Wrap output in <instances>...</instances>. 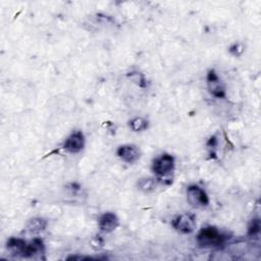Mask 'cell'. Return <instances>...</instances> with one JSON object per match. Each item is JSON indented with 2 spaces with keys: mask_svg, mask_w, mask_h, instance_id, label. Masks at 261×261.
<instances>
[{
  "mask_svg": "<svg viewBox=\"0 0 261 261\" xmlns=\"http://www.w3.org/2000/svg\"><path fill=\"white\" fill-rule=\"evenodd\" d=\"M207 85L209 92L217 98H223L225 96V89L214 70H210L207 75Z\"/></svg>",
  "mask_w": 261,
  "mask_h": 261,
  "instance_id": "5",
  "label": "cell"
},
{
  "mask_svg": "<svg viewBox=\"0 0 261 261\" xmlns=\"http://www.w3.org/2000/svg\"><path fill=\"white\" fill-rule=\"evenodd\" d=\"M47 221L43 218H32L27 225V228L30 232L33 233H38L43 231L46 228Z\"/></svg>",
  "mask_w": 261,
  "mask_h": 261,
  "instance_id": "10",
  "label": "cell"
},
{
  "mask_svg": "<svg viewBox=\"0 0 261 261\" xmlns=\"http://www.w3.org/2000/svg\"><path fill=\"white\" fill-rule=\"evenodd\" d=\"M174 168V159L169 154H162L155 158L152 164V170L159 176L169 174Z\"/></svg>",
  "mask_w": 261,
  "mask_h": 261,
  "instance_id": "3",
  "label": "cell"
},
{
  "mask_svg": "<svg viewBox=\"0 0 261 261\" xmlns=\"http://www.w3.org/2000/svg\"><path fill=\"white\" fill-rule=\"evenodd\" d=\"M129 127L134 132H141L148 127V121L142 117H136L129 121Z\"/></svg>",
  "mask_w": 261,
  "mask_h": 261,
  "instance_id": "12",
  "label": "cell"
},
{
  "mask_svg": "<svg viewBox=\"0 0 261 261\" xmlns=\"http://www.w3.org/2000/svg\"><path fill=\"white\" fill-rule=\"evenodd\" d=\"M138 187L141 191L145 192V193H149V192H152L155 190L156 188V182H155V179L154 178H151V177H144V178H141L138 182Z\"/></svg>",
  "mask_w": 261,
  "mask_h": 261,
  "instance_id": "11",
  "label": "cell"
},
{
  "mask_svg": "<svg viewBox=\"0 0 261 261\" xmlns=\"http://www.w3.org/2000/svg\"><path fill=\"white\" fill-rule=\"evenodd\" d=\"M260 231V222L258 219H254L249 226V234L250 236H257Z\"/></svg>",
  "mask_w": 261,
  "mask_h": 261,
  "instance_id": "13",
  "label": "cell"
},
{
  "mask_svg": "<svg viewBox=\"0 0 261 261\" xmlns=\"http://www.w3.org/2000/svg\"><path fill=\"white\" fill-rule=\"evenodd\" d=\"M85 145L84 135L81 132L72 133L64 142L63 148L65 151L69 153H77L80 152Z\"/></svg>",
  "mask_w": 261,
  "mask_h": 261,
  "instance_id": "6",
  "label": "cell"
},
{
  "mask_svg": "<svg viewBox=\"0 0 261 261\" xmlns=\"http://www.w3.org/2000/svg\"><path fill=\"white\" fill-rule=\"evenodd\" d=\"M118 226V218L115 214L107 212L99 219V228L104 232H111Z\"/></svg>",
  "mask_w": 261,
  "mask_h": 261,
  "instance_id": "8",
  "label": "cell"
},
{
  "mask_svg": "<svg viewBox=\"0 0 261 261\" xmlns=\"http://www.w3.org/2000/svg\"><path fill=\"white\" fill-rule=\"evenodd\" d=\"M28 245L25 241L20 240V239H10L7 242V248L8 250L14 254V255H19L27 257V251H28Z\"/></svg>",
  "mask_w": 261,
  "mask_h": 261,
  "instance_id": "9",
  "label": "cell"
},
{
  "mask_svg": "<svg viewBox=\"0 0 261 261\" xmlns=\"http://www.w3.org/2000/svg\"><path fill=\"white\" fill-rule=\"evenodd\" d=\"M198 244L201 247H218L224 242L223 234L215 227H203L198 234Z\"/></svg>",
  "mask_w": 261,
  "mask_h": 261,
  "instance_id": "1",
  "label": "cell"
},
{
  "mask_svg": "<svg viewBox=\"0 0 261 261\" xmlns=\"http://www.w3.org/2000/svg\"><path fill=\"white\" fill-rule=\"evenodd\" d=\"M117 156L126 163H134L140 158V151L134 145H123L117 149Z\"/></svg>",
  "mask_w": 261,
  "mask_h": 261,
  "instance_id": "7",
  "label": "cell"
},
{
  "mask_svg": "<svg viewBox=\"0 0 261 261\" xmlns=\"http://www.w3.org/2000/svg\"><path fill=\"white\" fill-rule=\"evenodd\" d=\"M187 200L195 208H203L209 204V198L206 192L198 186H190L187 189Z\"/></svg>",
  "mask_w": 261,
  "mask_h": 261,
  "instance_id": "2",
  "label": "cell"
},
{
  "mask_svg": "<svg viewBox=\"0 0 261 261\" xmlns=\"http://www.w3.org/2000/svg\"><path fill=\"white\" fill-rule=\"evenodd\" d=\"M172 226L181 233H191L195 229L196 221L194 216L190 214H181L172 221Z\"/></svg>",
  "mask_w": 261,
  "mask_h": 261,
  "instance_id": "4",
  "label": "cell"
}]
</instances>
